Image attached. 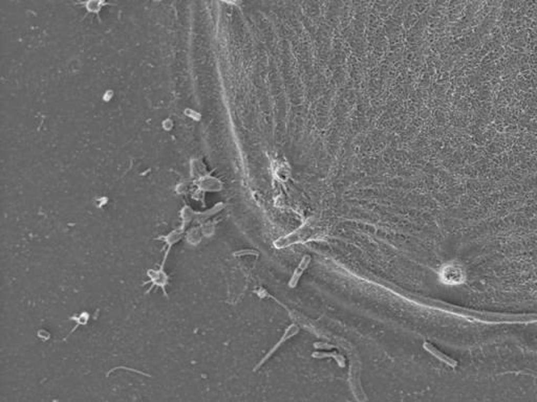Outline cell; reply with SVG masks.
<instances>
[{"label":"cell","mask_w":537,"mask_h":402,"mask_svg":"<svg viewBox=\"0 0 537 402\" xmlns=\"http://www.w3.org/2000/svg\"><path fill=\"white\" fill-rule=\"evenodd\" d=\"M311 261H312V258H311L310 254H304V256L302 257V259L300 260V262H299L298 266L295 268L294 273H293L292 276H291V279L288 283L290 288H295L296 286L298 285V283H299V281H300L303 273L305 272L306 268H308L309 265L311 264Z\"/></svg>","instance_id":"2"},{"label":"cell","mask_w":537,"mask_h":402,"mask_svg":"<svg viewBox=\"0 0 537 402\" xmlns=\"http://www.w3.org/2000/svg\"><path fill=\"white\" fill-rule=\"evenodd\" d=\"M314 348L315 349H319V350H329V349H333L334 346H331V345H326L325 343H314Z\"/></svg>","instance_id":"5"},{"label":"cell","mask_w":537,"mask_h":402,"mask_svg":"<svg viewBox=\"0 0 537 402\" xmlns=\"http://www.w3.org/2000/svg\"><path fill=\"white\" fill-rule=\"evenodd\" d=\"M312 357L316 358V359L333 358L337 362V365H338L340 368H345V366H347V360H345V357L343 356L342 354L336 352V351H334V352H314V353H312Z\"/></svg>","instance_id":"4"},{"label":"cell","mask_w":537,"mask_h":402,"mask_svg":"<svg viewBox=\"0 0 537 402\" xmlns=\"http://www.w3.org/2000/svg\"><path fill=\"white\" fill-rule=\"evenodd\" d=\"M298 332H299V328L296 326L295 324H292V325H291V326H289V327L286 329L285 333H283V334L281 335V338L277 342V344H276L275 346H273V347L271 348V349H270V351H268V352L265 355V356L262 358V360H260V361L258 362V365L255 367L254 371L259 370V368L262 367L265 362L268 361V359L270 358V357L272 356V355H273L276 351L278 350V348H279L283 343H286V342L288 341V339H290L291 337H293L294 335H296V334L298 333Z\"/></svg>","instance_id":"1"},{"label":"cell","mask_w":537,"mask_h":402,"mask_svg":"<svg viewBox=\"0 0 537 402\" xmlns=\"http://www.w3.org/2000/svg\"><path fill=\"white\" fill-rule=\"evenodd\" d=\"M423 348H424V349H425L429 354H431L432 356H434L436 359H439V360L442 361V362H445V363H446V365H448V366H450V367H452V368H456V367L457 366V361H456V360H455L454 358L449 357L448 355H446V354H444L443 352H441V351L438 349V348L434 347L432 344L426 342V343L423 344Z\"/></svg>","instance_id":"3"}]
</instances>
